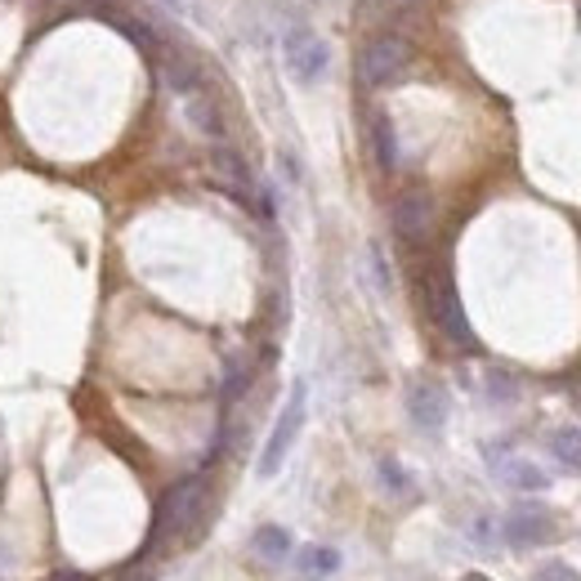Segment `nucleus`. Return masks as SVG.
I'll return each instance as SVG.
<instances>
[{
  "label": "nucleus",
  "instance_id": "f257e3e1",
  "mask_svg": "<svg viewBox=\"0 0 581 581\" xmlns=\"http://www.w3.org/2000/svg\"><path fill=\"white\" fill-rule=\"evenodd\" d=\"M412 59H416V50H412L407 36L380 32V36H371L358 50V81L367 90H384V85H394L412 68Z\"/></svg>",
  "mask_w": 581,
  "mask_h": 581
},
{
  "label": "nucleus",
  "instance_id": "f03ea898",
  "mask_svg": "<svg viewBox=\"0 0 581 581\" xmlns=\"http://www.w3.org/2000/svg\"><path fill=\"white\" fill-rule=\"evenodd\" d=\"M206 488H211L206 474H188V478L175 483V488H166V497L157 506V519H153V542L149 546L170 542V537H179V532H188L192 523H198V510L206 501Z\"/></svg>",
  "mask_w": 581,
  "mask_h": 581
},
{
  "label": "nucleus",
  "instance_id": "7ed1b4c3",
  "mask_svg": "<svg viewBox=\"0 0 581 581\" xmlns=\"http://www.w3.org/2000/svg\"><path fill=\"white\" fill-rule=\"evenodd\" d=\"M420 300H425L434 327H439L452 345L474 349V331H470V318H465V309H461V296H456V286H452V273H448V269L429 273V277L420 282Z\"/></svg>",
  "mask_w": 581,
  "mask_h": 581
},
{
  "label": "nucleus",
  "instance_id": "20e7f679",
  "mask_svg": "<svg viewBox=\"0 0 581 581\" xmlns=\"http://www.w3.org/2000/svg\"><path fill=\"white\" fill-rule=\"evenodd\" d=\"M305 416H309V384H305V380H296V384H290V394H286L282 416H277V420H273V429H269V443H264V452H260V465H256V474H260V478H273V474L282 470L286 452L296 448L300 429H305Z\"/></svg>",
  "mask_w": 581,
  "mask_h": 581
},
{
  "label": "nucleus",
  "instance_id": "39448f33",
  "mask_svg": "<svg viewBox=\"0 0 581 581\" xmlns=\"http://www.w3.org/2000/svg\"><path fill=\"white\" fill-rule=\"evenodd\" d=\"M282 63H286L290 81L313 85V81H322L327 68H331V45H327L313 27L296 23V27H286V36H282Z\"/></svg>",
  "mask_w": 581,
  "mask_h": 581
},
{
  "label": "nucleus",
  "instance_id": "423d86ee",
  "mask_svg": "<svg viewBox=\"0 0 581 581\" xmlns=\"http://www.w3.org/2000/svg\"><path fill=\"white\" fill-rule=\"evenodd\" d=\"M434 198L429 192H420V188H407V192H399L394 198V211H390V224H394V233L403 237V241H412V247H420V241L434 233Z\"/></svg>",
  "mask_w": 581,
  "mask_h": 581
},
{
  "label": "nucleus",
  "instance_id": "0eeeda50",
  "mask_svg": "<svg viewBox=\"0 0 581 581\" xmlns=\"http://www.w3.org/2000/svg\"><path fill=\"white\" fill-rule=\"evenodd\" d=\"M501 532H506V542H510L514 550H527V546H546V542H555V537H559V527H555V514H550L546 506H514V510L506 514Z\"/></svg>",
  "mask_w": 581,
  "mask_h": 581
},
{
  "label": "nucleus",
  "instance_id": "6e6552de",
  "mask_svg": "<svg viewBox=\"0 0 581 581\" xmlns=\"http://www.w3.org/2000/svg\"><path fill=\"white\" fill-rule=\"evenodd\" d=\"M448 412H452V399L439 380H412L407 390V416L420 434H439L448 425Z\"/></svg>",
  "mask_w": 581,
  "mask_h": 581
},
{
  "label": "nucleus",
  "instance_id": "1a4fd4ad",
  "mask_svg": "<svg viewBox=\"0 0 581 581\" xmlns=\"http://www.w3.org/2000/svg\"><path fill=\"white\" fill-rule=\"evenodd\" d=\"M157 63H162V81L175 90V94H188L192 90H202V63L192 59V55H183V50H157Z\"/></svg>",
  "mask_w": 581,
  "mask_h": 581
},
{
  "label": "nucleus",
  "instance_id": "9d476101",
  "mask_svg": "<svg viewBox=\"0 0 581 581\" xmlns=\"http://www.w3.org/2000/svg\"><path fill=\"white\" fill-rule=\"evenodd\" d=\"M371 153H376V166H380L384 175L399 170V134H394L390 112H376V117H371Z\"/></svg>",
  "mask_w": 581,
  "mask_h": 581
},
{
  "label": "nucleus",
  "instance_id": "9b49d317",
  "mask_svg": "<svg viewBox=\"0 0 581 581\" xmlns=\"http://www.w3.org/2000/svg\"><path fill=\"white\" fill-rule=\"evenodd\" d=\"M493 470H497V478L501 483H510V488H519V493H546V470H537L532 461H519V456H510V461H493Z\"/></svg>",
  "mask_w": 581,
  "mask_h": 581
},
{
  "label": "nucleus",
  "instance_id": "f8f14e48",
  "mask_svg": "<svg viewBox=\"0 0 581 581\" xmlns=\"http://www.w3.org/2000/svg\"><path fill=\"white\" fill-rule=\"evenodd\" d=\"M211 166H215V175L237 192V198L241 202H247L251 198V188H256V179H251V166L247 162H241L233 149H215V157H211Z\"/></svg>",
  "mask_w": 581,
  "mask_h": 581
},
{
  "label": "nucleus",
  "instance_id": "ddd939ff",
  "mask_svg": "<svg viewBox=\"0 0 581 581\" xmlns=\"http://www.w3.org/2000/svg\"><path fill=\"white\" fill-rule=\"evenodd\" d=\"M188 121L198 126L206 139H224V112H220V104L211 99L206 90H192L188 94Z\"/></svg>",
  "mask_w": 581,
  "mask_h": 581
},
{
  "label": "nucleus",
  "instance_id": "4468645a",
  "mask_svg": "<svg viewBox=\"0 0 581 581\" xmlns=\"http://www.w3.org/2000/svg\"><path fill=\"white\" fill-rule=\"evenodd\" d=\"M251 550H256L260 559H269V564H282V559L290 555V532L277 527V523H264L256 537H251Z\"/></svg>",
  "mask_w": 581,
  "mask_h": 581
},
{
  "label": "nucleus",
  "instance_id": "2eb2a0df",
  "mask_svg": "<svg viewBox=\"0 0 581 581\" xmlns=\"http://www.w3.org/2000/svg\"><path fill=\"white\" fill-rule=\"evenodd\" d=\"M550 456L564 470H581V425H559L550 434Z\"/></svg>",
  "mask_w": 581,
  "mask_h": 581
},
{
  "label": "nucleus",
  "instance_id": "dca6fc26",
  "mask_svg": "<svg viewBox=\"0 0 581 581\" xmlns=\"http://www.w3.org/2000/svg\"><path fill=\"white\" fill-rule=\"evenodd\" d=\"M296 564H300L305 577H331L335 568H341V550H331V546H305L296 555Z\"/></svg>",
  "mask_w": 581,
  "mask_h": 581
},
{
  "label": "nucleus",
  "instance_id": "f3484780",
  "mask_svg": "<svg viewBox=\"0 0 581 581\" xmlns=\"http://www.w3.org/2000/svg\"><path fill=\"white\" fill-rule=\"evenodd\" d=\"M376 474H380V483H384V488H390L394 497H407V493H412V478H407V470H403L394 456L376 461Z\"/></svg>",
  "mask_w": 581,
  "mask_h": 581
},
{
  "label": "nucleus",
  "instance_id": "a211bd4d",
  "mask_svg": "<svg viewBox=\"0 0 581 581\" xmlns=\"http://www.w3.org/2000/svg\"><path fill=\"white\" fill-rule=\"evenodd\" d=\"M247 384H251V367H241V363H228V380H224V399H241V394H247Z\"/></svg>",
  "mask_w": 581,
  "mask_h": 581
},
{
  "label": "nucleus",
  "instance_id": "6ab92c4d",
  "mask_svg": "<svg viewBox=\"0 0 581 581\" xmlns=\"http://www.w3.org/2000/svg\"><path fill=\"white\" fill-rule=\"evenodd\" d=\"M514 394H519V384H514L506 371H493V376H488V399H497V403H510Z\"/></svg>",
  "mask_w": 581,
  "mask_h": 581
},
{
  "label": "nucleus",
  "instance_id": "aec40b11",
  "mask_svg": "<svg viewBox=\"0 0 581 581\" xmlns=\"http://www.w3.org/2000/svg\"><path fill=\"white\" fill-rule=\"evenodd\" d=\"M532 581H581V577H577V568H568V564L555 559V564H542L537 572H532Z\"/></svg>",
  "mask_w": 581,
  "mask_h": 581
},
{
  "label": "nucleus",
  "instance_id": "412c9836",
  "mask_svg": "<svg viewBox=\"0 0 581 581\" xmlns=\"http://www.w3.org/2000/svg\"><path fill=\"white\" fill-rule=\"evenodd\" d=\"M371 269H376V286L390 290V269H384V251L380 247H371Z\"/></svg>",
  "mask_w": 581,
  "mask_h": 581
},
{
  "label": "nucleus",
  "instance_id": "4be33fe9",
  "mask_svg": "<svg viewBox=\"0 0 581 581\" xmlns=\"http://www.w3.org/2000/svg\"><path fill=\"white\" fill-rule=\"evenodd\" d=\"M50 581H94V577H90V572H72V568H59V572H55Z\"/></svg>",
  "mask_w": 581,
  "mask_h": 581
},
{
  "label": "nucleus",
  "instance_id": "5701e85b",
  "mask_svg": "<svg viewBox=\"0 0 581 581\" xmlns=\"http://www.w3.org/2000/svg\"><path fill=\"white\" fill-rule=\"evenodd\" d=\"M126 581H157V572H130Z\"/></svg>",
  "mask_w": 581,
  "mask_h": 581
},
{
  "label": "nucleus",
  "instance_id": "b1692460",
  "mask_svg": "<svg viewBox=\"0 0 581 581\" xmlns=\"http://www.w3.org/2000/svg\"><path fill=\"white\" fill-rule=\"evenodd\" d=\"M465 581H488V577H478V572H470V577H465Z\"/></svg>",
  "mask_w": 581,
  "mask_h": 581
},
{
  "label": "nucleus",
  "instance_id": "393cba45",
  "mask_svg": "<svg viewBox=\"0 0 581 581\" xmlns=\"http://www.w3.org/2000/svg\"><path fill=\"white\" fill-rule=\"evenodd\" d=\"M394 5H416V0H394Z\"/></svg>",
  "mask_w": 581,
  "mask_h": 581
}]
</instances>
